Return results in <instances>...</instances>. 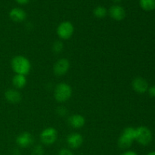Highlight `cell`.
Here are the masks:
<instances>
[{
	"instance_id": "11",
	"label": "cell",
	"mask_w": 155,
	"mask_h": 155,
	"mask_svg": "<svg viewBox=\"0 0 155 155\" xmlns=\"http://www.w3.org/2000/svg\"><path fill=\"white\" fill-rule=\"evenodd\" d=\"M67 143L72 149L79 148L83 143V136L77 133H71L67 137Z\"/></svg>"
},
{
	"instance_id": "8",
	"label": "cell",
	"mask_w": 155,
	"mask_h": 155,
	"mask_svg": "<svg viewBox=\"0 0 155 155\" xmlns=\"http://www.w3.org/2000/svg\"><path fill=\"white\" fill-rule=\"evenodd\" d=\"M15 142L19 147L26 148L33 145L34 139H33V136H32L31 133H28V132H23L17 136Z\"/></svg>"
},
{
	"instance_id": "6",
	"label": "cell",
	"mask_w": 155,
	"mask_h": 155,
	"mask_svg": "<svg viewBox=\"0 0 155 155\" xmlns=\"http://www.w3.org/2000/svg\"><path fill=\"white\" fill-rule=\"evenodd\" d=\"M58 136V133L55 128L47 127L41 132L39 138H40L41 142L43 145H51L56 142Z\"/></svg>"
},
{
	"instance_id": "25",
	"label": "cell",
	"mask_w": 155,
	"mask_h": 155,
	"mask_svg": "<svg viewBox=\"0 0 155 155\" xmlns=\"http://www.w3.org/2000/svg\"><path fill=\"white\" fill-rule=\"evenodd\" d=\"M13 155H21V153H20L19 150H18V149L15 150V151H14Z\"/></svg>"
},
{
	"instance_id": "22",
	"label": "cell",
	"mask_w": 155,
	"mask_h": 155,
	"mask_svg": "<svg viewBox=\"0 0 155 155\" xmlns=\"http://www.w3.org/2000/svg\"><path fill=\"white\" fill-rule=\"evenodd\" d=\"M148 92L149 95L152 98H155V86H152L148 88Z\"/></svg>"
},
{
	"instance_id": "2",
	"label": "cell",
	"mask_w": 155,
	"mask_h": 155,
	"mask_svg": "<svg viewBox=\"0 0 155 155\" xmlns=\"http://www.w3.org/2000/svg\"><path fill=\"white\" fill-rule=\"evenodd\" d=\"M73 94L72 87L68 83H59L54 89V98L58 102L64 103L71 98Z\"/></svg>"
},
{
	"instance_id": "17",
	"label": "cell",
	"mask_w": 155,
	"mask_h": 155,
	"mask_svg": "<svg viewBox=\"0 0 155 155\" xmlns=\"http://www.w3.org/2000/svg\"><path fill=\"white\" fill-rule=\"evenodd\" d=\"M93 15L95 18L102 19V18H105L106 15H107V10L104 6L98 5L95 8V9L93 10Z\"/></svg>"
},
{
	"instance_id": "27",
	"label": "cell",
	"mask_w": 155,
	"mask_h": 155,
	"mask_svg": "<svg viewBox=\"0 0 155 155\" xmlns=\"http://www.w3.org/2000/svg\"><path fill=\"white\" fill-rule=\"evenodd\" d=\"M113 1L117 2H120V1H122V0H113Z\"/></svg>"
},
{
	"instance_id": "16",
	"label": "cell",
	"mask_w": 155,
	"mask_h": 155,
	"mask_svg": "<svg viewBox=\"0 0 155 155\" xmlns=\"http://www.w3.org/2000/svg\"><path fill=\"white\" fill-rule=\"evenodd\" d=\"M139 5L146 12H151L155 9V0H139Z\"/></svg>"
},
{
	"instance_id": "3",
	"label": "cell",
	"mask_w": 155,
	"mask_h": 155,
	"mask_svg": "<svg viewBox=\"0 0 155 155\" xmlns=\"http://www.w3.org/2000/svg\"><path fill=\"white\" fill-rule=\"evenodd\" d=\"M136 139V128L126 127L118 138L117 145L121 149H128L133 145Z\"/></svg>"
},
{
	"instance_id": "12",
	"label": "cell",
	"mask_w": 155,
	"mask_h": 155,
	"mask_svg": "<svg viewBox=\"0 0 155 155\" xmlns=\"http://www.w3.org/2000/svg\"><path fill=\"white\" fill-rule=\"evenodd\" d=\"M5 98L11 104H18L22 100L21 92L16 89H8L5 92Z\"/></svg>"
},
{
	"instance_id": "19",
	"label": "cell",
	"mask_w": 155,
	"mask_h": 155,
	"mask_svg": "<svg viewBox=\"0 0 155 155\" xmlns=\"http://www.w3.org/2000/svg\"><path fill=\"white\" fill-rule=\"evenodd\" d=\"M32 155H44V148L41 145H37L32 150Z\"/></svg>"
},
{
	"instance_id": "4",
	"label": "cell",
	"mask_w": 155,
	"mask_h": 155,
	"mask_svg": "<svg viewBox=\"0 0 155 155\" xmlns=\"http://www.w3.org/2000/svg\"><path fill=\"white\" fill-rule=\"evenodd\" d=\"M153 139L152 133L147 127L141 126L136 128V139L135 141L142 146H147L151 142Z\"/></svg>"
},
{
	"instance_id": "10",
	"label": "cell",
	"mask_w": 155,
	"mask_h": 155,
	"mask_svg": "<svg viewBox=\"0 0 155 155\" xmlns=\"http://www.w3.org/2000/svg\"><path fill=\"white\" fill-rule=\"evenodd\" d=\"M109 15L112 19L117 21H123L126 18V11L120 5H114L109 9Z\"/></svg>"
},
{
	"instance_id": "5",
	"label": "cell",
	"mask_w": 155,
	"mask_h": 155,
	"mask_svg": "<svg viewBox=\"0 0 155 155\" xmlns=\"http://www.w3.org/2000/svg\"><path fill=\"white\" fill-rule=\"evenodd\" d=\"M58 36L61 39L68 40L72 37L74 33V27L71 21H65L59 24L56 29Z\"/></svg>"
},
{
	"instance_id": "21",
	"label": "cell",
	"mask_w": 155,
	"mask_h": 155,
	"mask_svg": "<svg viewBox=\"0 0 155 155\" xmlns=\"http://www.w3.org/2000/svg\"><path fill=\"white\" fill-rule=\"evenodd\" d=\"M58 155H74L72 151L68 148H62L59 151Z\"/></svg>"
},
{
	"instance_id": "24",
	"label": "cell",
	"mask_w": 155,
	"mask_h": 155,
	"mask_svg": "<svg viewBox=\"0 0 155 155\" xmlns=\"http://www.w3.org/2000/svg\"><path fill=\"white\" fill-rule=\"evenodd\" d=\"M18 4L21 5H26L30 2V0H15Z\"/></svg>"
},
{
	"instance_id": "26",
	"label": "cell",
	"mask_w": 155,
	"mask_h": 155,
	"mask_svg": "<svg viewBox=\"0 0 155 155\" xmlns=\"http://www.w3.org/2000/svg\"><path fill=\"white\" fill-rule=\"evenodd\" d=\"M147 155H155V151H151V152H149Z\"/></svg>"
},
{
	"instance_id": "9",
	"label": "cell",
	"mask_w": 155,
	"mask_h": 155,
	"mask_svg": "<svg viewBox=\"0 0 155 155\" xmlns=\"http://www.w3.org/2000/svg\"><path fill=\"white\" fill-rule=\"evenodd\" d=\"M132 88L137 93L143 94L148 92L149 86L146 80L141 77H137L133 79L132 82Z\"/></svg>"
},
{
	"instance_id": "14",
	"label": "cell",
	"mask_w": 155,
	"mask_h": 155,
	"mask_svg": "<svg viewBox=\"0 0 155 155\" xmlns=\"http://www.w3.org/2000/svg\"><path fill=\"white\" fill-rule=\"evenodd\" d=\"M68 124L74 129H80L86 124V119L84 117L79 114H73L68 118Z\"/></svg>"
},
{
	"instance_id": "13",
	"label": "cell",
	"mask_w": 155,
	"mask_h": 155,
	"mask_svg": "<svg viewBox=\"0 0 155 155\" xmlns=\"http://www.w3.org/2000/svg\"><path fill=\"white\" fill-rule=\"evenodd\" d=\"M9 18L15 23H21L27 18V13L21 8H14L9 12Z\"/></svg>"
},
{
	"instance_id": "23",
	"label": "cell",
	"mask_w": 155,
	"mask_h": 155,
	"mask_svg": "<svg viewBox=\"0 0 155 155\" xmlns=\"http://www.w3.org/2000/svg\"><path fill=\"white\" fill-rule=\"evenodd\" d=\"M120 155H138V154L133 151H127L123 153V154H121Z\"/></svg>"
},
{
	"instance_id": "7",
	"label": "cell",
	"mask_w": 155,
	"mask_h": 155,
	"mask_svg": "<svg viewBox=\"0 0 155 155\" xmlns=\"http://www.w3.org/2000/svg\"><path fill=\"white\" fill-rule=\"evenodd\" d=\"M70 61L68 59L62 58L58 59L57 61L54 63L53 66V72L58 77H61L65 75L68 72L70 69Z\"/></svg>"
},
{
	"instance_id": "15",
	"label": "cell",
	"mask_w": 155,
	"mask_h": 155,
	"mask_svg": "<svg viewBox=\"0 0 155 155\" xmlns=\"http://www.w3.org/2000/svg\"><path fill=\"white\" fill-rule=\"evenodd\" d=\"M12 84L16 89H21L26 86L27 83V80L26 76L21 74H15L12 78Z\"/></svg>"
},
{
	"instance_id": "18",
	"label": "cell",
	"mask_w": 155,
	"mask_h": 155,
	"mask_svg": "<svg viewBox=\"0 0 155 155\" xmlns=\"http://www.w3.org/2000/svg\"><path fill=\"white\" fill-rule=\"evenodd\" d=\"M64 50V43L60 40L55 41L52 45V51L55 54H59Z\"/></svg>"
},
{
	"instance_id": "20",
	"label": "cell",
	"mask_w": 155,
	"mask_h": 155,
	"mask_svg": "<svg viewBox=\"0 0 155 155\" xmlns=\"http://www.w3.org/2000/svg\"><path fill=\"white\" fill-rule=\"evenodd\" d=\"M56 112H57L58 115H59V116H61V117L66 116L68 113V110H67L66 107H63V106H60V107H58Z\"/></svg>"
},
{
	"instance_id": "1",
	"label": "cell",
	"mask_w": 155,
	"mask_h": 155,
	"mask_svg": "<svg viewBox=\"0 0 155 155\" xmlns=\"http://www.w3.org/2000/svg\"><path fill=\"white\" fill-rule=\"evenodd\" d=\"M11 68L15 74L27 76L31 71V63L25 56L16 55L11 61Z\"/></svg>"
}]
</instances>
